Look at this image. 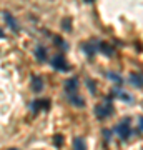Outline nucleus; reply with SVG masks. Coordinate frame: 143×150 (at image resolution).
<instances>
[{"instance_id":"nucleus-1","label":"nucleus","mask_w":143,"mask_h":150,"mask_svg":"<svg viewBox=\"0 0 143 150\" xmlns=\"http://www.w3.org/2000/svg\"><path fill=\"white\" fill-rule=\"evenodd\" d=\"M95 115H97V118H100V120H103V118H108L110 115H113V103H111V95L106 97L103 103H100V105H95Z\"/></svg>"},{"instance_id":"nucleus-2","label":"nucleus","mask_w":143,"mask_h":150,"mask_svg":"<svg viewBox=\"0 0 143 150\" xmlns=\"http://www.w3.org/2000/svg\"><path fill=\"white\" fill-rule=\"evenodd\" d=\"M115 134H117L122 140H128L130 137H132V135H133V130H132V123H130V118L125 117L122 122L118 123L117 127H115Z\"/></svg>"},{"instance_id":"nucleus-3","label":"nucleus","mask_w":143,"mask_h":150,"mask_svg":"<svg viewBox=\"0 0 143 150\" xmlns=\"http://www.w3.org/2000/svg\"><path fill=\"white\" fill-rule=\"evenodd\" d=\"M50 64H52L53 69L58 70V72H68L70 70V65H68V62H67V59H65L63 54L53 55V59L50 60Z\"/></svg>"},{"instance_id":"nucleus-4","label":"nucleus","mask_w":143,"mask_h":150,"mask_svg":"<svg viewBox=\"0 0 143 150\" xmlns=\"http://www.w3.org/2000/svg\"><path fill=\"white\" fill-rule=\"evenodd\" d=\"M98 42L100 40H88V42H83L80 45V48L83 50V54L88 57V59H93L98 52Z\"/></svg>"},{"instance_id":"nucleus-5","label":"nucleus","mask_w":143,"mask_h":150,"mask_svg":"<svg viewBox=\"0 0 143 150\" xmlns=\"http://www.w3.org/2000/svg\"><path fill=\"white\" fill-rule=\"evenodd\" d=\"M50 108V100L48 98H37L30 103V110L33 113H38L40 110H48Z\"/></svg>"},{"instance_id":"nucleus-6","label":"nucleus","mask_w":143,"mask_h":150,"mask_svg":"<svg viewBox=\"0 0 143 150\" xmlns=\"http://www.w3.org/2000/svg\"><path fill=\"white\" fill-rule=\"evenodd\" d=\"M67 98H68V102L72 103V105H75V107H85V105H87L85 98L83 97H80L77 92H73V93H67Z\"/></svg>"},{"instance_id":"nucleus-7","label":"nucleus","mask_w":143,"mask_h":150,"mask_svg":"<svg viewBox=\"0 0 143 150\" xmlns=\"http://www.w3.org/2000/svg\"><path fill=\"white\" fill-rule=\"evenodd\" d=\"M78 85H80V82H78V77H72V79H68V80H65V92L67 93H73V92L78 90Z\"/></svg>"},{"instance_id":"nucleus-8","label":"nucleus","mask_w":143,"mask_h":150,"mask_svg":"<svg viewBox=\"0 0 143 150\" xmlns=\"http://www.w3.org/2000/svg\"><path fill=\"white\" fill-rule=\"evenodd\" d=\"M4 20L7 22V25H8V27H10L15 33L20 32V25H18V23H17V20L12 17V13H8V12H4Z\"/></svg>"},{"instance_id":"nucleus-9","label":"nucleus","mask_w":143,"mask_h":150,"mask_svg":"<svg viewBox=\"0 0 143 150\" xmlns=\"http://www.w3.org/2000/svg\"><path fill=\"white\" fill-rule=\"evenodd\" d=\"M33 55H35V59H37L40 64H43V62H47V60H48L47 48L43 47V45H37V47H35V50H33Z\"/></svg>"},{"instance_id":"nucleus-10","label":"nucleus","mask_w":143,"mask_h":150,"mask_svg":"<svg viewBox=\"0 0 143 150\" xmlns=\"http://www.w3.org/2000/svg\"><path fill=\"white\" fill-rule=\"evenodd\" d=\"M30 87L35 93H40L43 90V79L40 75H33L32 77V82H30Z\"/></svg>"},{"instance_id":"nucleus-11","label":"nucleus","mask_w":143,"mask_h":150,"mask_svg":"<svg viewBox=\"0 0 143 150\" xmlns=\"http://www.w3.org/2000/svg\"><path fill=\"white\" fill-rule=\"evenodd\" d=\"M111 95H117L118 98H122L123 102H127V103H133V97L128 93V92H125V90H122V88H115V90L111 92Z\"/></svg>"},{"instance_id":"nucleus-12","label":"nucleus","mask_w":143,"mask_h":150,"mask_svg":"<svg viewBox=\"0 0 143 150\" xmlns=\"http://www.w3.org/2000/svg\"><path fill=\"white\" fill-rule=\"evenodd\" d=\"M98 52L105 54L106 57H111V55H115V48L111 47V45H108L106 42L100 40V42H98Z\"/></svg>"},{"instance_id":"nucleus-13","label":"nucleus","mask_w":143,"mask_h":150,"mask_svg":"<svg viewBox=\"0 0 143 150\" xmlns=\"http://www.w3.org/2000/svg\"><path fill=\"white\" fill-rule=\"evenodd\" d=\"M105 77H106L110 82H113L117 87H122V85H123V77H122L120 74H117V72H106Z\"/></svg>"},{"instance_id":"nucleus-14","label":"nucleus","mask_w":143,"mask_h":150,"mask_svg":"<svg viewBox=\"0 0 143 150\" xmlns=\"http://www.w3.org/2000/svg\"><path fill=\"white\" fill-rule=\"evenodd\" d=\"M128 82L132 83L135 88H142V74L140 72H133V74H130V77H128Z\"/></svg>"},{"instance_id":"nucleus-15","label":"nucleus","mask_w":143,"mask_h":150,"mask_svg":"<svg viewBox=\"0 0 143 150\" xmlns=\"http://www.w3.org/2000/svg\"><path fill=\"white\" fill-rule=\"evenodd\" d=\"M60 27H62L63 32H72V18L65 17L63 20H62V23H60Z\"/></svg>"},{"instance_id":"nucleus-16","label":"nucleus","mask_w":143,"mask_h":150,"mask_svg":"<svg viewBox=\"0 0 143 150\" xmlns=\"http://www.w3.org/2000/svg\"><path fill=\"white\" fill-rule=\"evenodd\" d=\"M73 149H77V150L87 149V144H85V140L82 137H75L73 139Z\"/></svg>"},{"instance_id":"nucleus-17","label":"nucleus","mask_w":143,"mask_h":150,"mask_svg":"<svg viewBox=\"0 0 143 150\" xmlns=\"http://www.w3.org/2000/svg\"><path fill=\"white\" fill-rule=\"evenodd\" d=\"M53 40H55L53 43H55V45H58L62 50H68V43H65V40H63L62 37H55Z\"/></svg>"},{"instance_id":"nucleus-18","label":"nucleus","mask_w":143,"mask_h":150,"mask_svg":"<svg viewBox=\"0 0 143 150\" xmlns=\"http://www.w3.org/2000/svg\"><path fill=\"white\" fill-rule=\"evenodd\" d=\"M53 144L57 145V147H62V145H63V137H62V135H55V139H53Z\"/></svg>"},{"instance_id":"nucleus-19","label":"nucleus","mask_w":143,"mask_h":150,"mask_svg":"<svg viewBox=\"0 0 143 150\" xmlns=\"http://www.w3.org/2000/svg\"><path fill=\"white\" fill-rule=\"evenodd\" d=\"M111 130H108V129H103V137H105V142H110L111 140Z\"/></svg>"},{"instance_id":"nucleus-20","label":"nucleus","mask_w":143,"mask_h":150,"mask_svg":"<svg viewBox=\"0 0 143 150\" xmlns=\"http://www.w3.org/2000/svg\"><path fill=\"white\" fill-rule=\"evenodd\" d=\"M87 87L90 88V92L93 93V95L97 93V88H95V83H93V80H87Z\"/></svg>"},{"instance_id":"nucleus-21","label":"nucleus","mask_w":143,"mask_h":150,"mask_svg":"<svg viewBox=\"0 0 143 150\" xmlns=\"http://www.w3.org/2000/svg\"><path fill=\"white\" fill-rule=\"evenodd\" d=\"M0 38H5V33L2 32V30H0Z\"/></svg>"},{"instance_id":"nucleus-22","label":"nucleus","mask_w":143,"mask_h":150,"mask_svg":"<svg viewBox=\"0 0 143 150\" xmlns=\"http://www.w3.org/2000/svg\"><path fill=\"white\" fill-rule=\"evenodd\" d=\"M85 4H93V0H83Z\"/></svg>"}]
</instances>
